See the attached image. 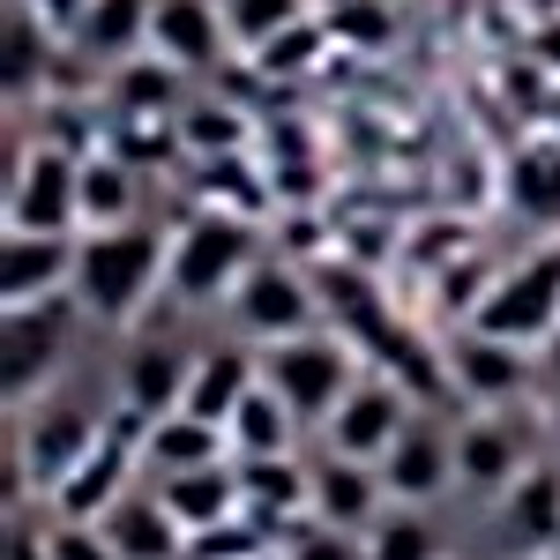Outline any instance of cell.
<instances>
[{"instance_id":"7","label":"cell","mask_w":560,"mask_h":560,"mask_svg":"<svg viewBox=\"0 0 560 560\" xmlns=\"http://www.w3.org/2000/svg\"><path fill=\"white\" fill-rule=\"evenodd\" d=\"M411 388L396 382V374H359V388H351L345 404L329 411V427H322V441L337 448V456H359V464H382L388 448L404 441V427H411Z\"/></svg>"},{"instance_id":"32","label":"cell","mask_w":560,"mask_h":560,"mask_svg":"<svg viewBox=\"0 0 560 560\" xmlns=\"http://www.w3.org/2000/svg\"><path fill=\"white\" fill-rule=\"evenodd\" d=\"M366 560H441V530L427 523V509H396L366 530Z\"/></svg>"},{"instance_id":"39","label":"cell","mask_w":560,"mask_h":560,"mask_svg":"<svg viewBox=\"0 0 560 560\" xmlns=\"http://www.w3.org/2000/svg\"><path fill=\"white\" fill-rule=\"evenodd\" d=\"M530 8V23H546V15H560V0H523Z\"/></svg>"},{"instance_id":"14","label":"cell","mask_w":560,"mask_h":560,"mask_svg":"<svg viewBox=\"0 0 560 560\" xmlns=\"http://www.w3.org/2000/svg\"><path fill=\"white\" fill-rule=\"evenodd\" d=\"M493 509H501V538L516 553H530V560L553 553L560 546V464H523Z\"/></svg>"},{"instance_id":"38","label":"cell","mask_w":560,"mask_h":560,"mask_svg":"<svg viewBox=\"0 0 560 560\" xmlns=\"http://www.w3.org/2000/svg\"><path fill=\"white\" fill-rule=\"evenodd\" d=\"M31 8H38L45 23H68V31H75V23H83V8H90V0H31Z\"/></svg>"},{"instance_id":"29","label":"cell","mask_w":560,"mask_h":560,"mask_svg":"<svg viewBox=\"0 0 560 560\" xmlns=\"http://www.w3.org/2000/svg\"><path fill=\"white\" fill-rule=\"evenodd\" d=\"M195 202L202 210H224V217H261L269 210V179L247 165V150L240 158H202L195 165Z\"/></svg>"},{"instance_id":"18","label":"cell","mask_w":560,"mask_h":560,"mask_svg":"<svg viewBox=\"0 0 560 560\" xmlns=\"http://www.w3.org/2000/svg\"><path fill=\"white\" fill-rule=\"evenodd\" d=\"M105 538L120 546V560H187V530H179V516L165 509L158 486H135L105 516Z\"/></svg>"},{"instance_id":"23","label":"cell","mask_w":560,"mask_h":560,"mask_svg":"<svg viewBox=\"0 0 560 560\" xmlns=\"http://www.w3.org/2000/svg\"><path fill=\"white\" fill-rule=\"evenodd\" d=\"M75 217H83V232L135 224V165H128V158L90 150V158H83V179H75Z\"/></svg>"},{"instance_id":"31","label":"cell","mask_w":560,"mask_h":560,"mask_svg":"<svg viewBox=\"0 0 560 560\" xmlns=\"http://www.w3.org/2000/svg\"><path fill=\"white\" fill-rule=\"evenodd\" d=\"M217 8H224L232 52H261L277 31H292V23H306V15H314L306 0H217Z\"/></svg>"},{"instance_id":"25","label":"cell","mask_w":560,"mask_h":560,"mask_svg":"<svg viewBox=\"0 0 560 560\" xmlns=\"http://www.w3.org/2000/svg\"><path fill=\"white\" fill-rule=\"evenodd\" d=\"M45 68H52L45 15L31 0H8V23H0V83H8V105H23V90L45 83Z\"/></svg>"},{"instance_id":"41","label":"cell","mask_w":560,"mask_h":560,"mask_svg":"<svg viewBox=\"0 0 560 560\" xmlns=\"http://www.w3.org/2000/svg\"><path fill=\"white\" fill-rule=\"evenodd\" d=\"M538 560H560V546H553V553H538Z\"/></svg>"},{"instance_id":"30","label":"cell","mask_w":560,"mask_h":560,"mask_svg":"<svg viewBox=\"0 0 560 560\" xmlns=\"http://www.w3.org/2000/svg\"><path fill=\"white\" fill-rule=\"evenodd\" d=\"M329 23L322 15H306V23H292V31H277V38L261 45V52H247V68H255L261 83H292V75H306L314 60H329Z\"/></svg>"},{"instance_id":"5","label":"cell","mask_w":560,"mask_h":560,"mask_svg":"<svg viewBox=\"0 0 560 560\" xmlns=\"http://www.w3.org/2000/svg\"><path fill=\"white\" fill-rule=\"evenodd\" d=\"M75 179H83V158L52 135L15 150V165H8V232H83Z\"/></svg>"},{"instance_id":"6","label":"cell","mask_w":560,"mask_h":560,"mask_svg":"<svg viewBox=\"0 0 560 560\" xmlns=\"http://www.w3.org/2000/svg\"><path fill=\"white\" fill-rule=\"evenodd\" d=\"M224 306H232V329L261 351V345H284V337H306L322 300H314V284H306L292 261H255Z\"/></svg>"},{"instance_id":"20","label":"cell","mask_w":560,"mask_h":560,"mask_svg":"<svg viewBox=\"0 0 560 560\" xmlns=\"http://www.w3.org/2000/svg\"><path fill=\"white\" fill-rule=\"evenodd\" d=\"M232 456V433L195 419V411H173V419H150V441H142V471L173 478V471H202V464H224Z\"/></svg>"},{"instance_id":"24","label":"cell","mask_w":560,"mask_h":560,"mask_svg":"<svg viewBox=\"0 0 560 560\" xmlns=\"http://www.w3.org/2000/svg\"><path fill=\"white\" fill-rule=\"evenodd\" d=\"M509 210L523 224H560V135H538L509 158Z\"/></svg>"},{"instance_id":"3","label":"cell","mask_w":560,"mask_h":560,"mask_svg":"<svg viewBox=\"0 0 560 560\" xmlns=\"http://www.w3.org/2000/svg\"><path fill=\"white\" fill-rule=\"evenodd\" d=\"M255 269V247H247V217L224 210H195L173 232V269H165V300L173 306H210L232 300L240 277Z\"/></svg>"},{"instance_id":"10","label":"cell","mask_w":560,"mask_h":560,"mask_svg":"<svg viewBox=\"0 0 560 560\" xmlns=\"http://www.w3.org/2000/svg\"><path fill=\"white\" fill-rule=\"evenodd\" d=\"M441 366H448V388L464 404H516L523 388H530V351L493 337V329H471V322H464L456 345L441 351Z\"/></svg>"},{"instance_id":"1","label":"cell","mask_w":560,"mask_h":560,"mask_svg":"<svg viewBox=\"0 0 560 560\" xmlns=\"http://www.w3.org/2000/svg\"><path fill=\"white\" fill-rule=\"evenodd\" d=\"M173 269V232L158 224H113V232H75V306L90 322H135L142 306L165 292Z\"/></svg>"},{"instance_id":"15","label":"cell","mask_w":560,"mask_h":560,"mask_svg":"<svg viewBox=\"0 0 560 560\" xmlns=\"http://www.w3.org/2000/svg\"><path fill=\"white\" fill-rule=\"evenodd\" d=\"M97 427H105V419H90V411H75V404L31 411V427H23V441H15V456H31V478H38L45 501H52V493H60V478L90 456Z\"/></svg>"},{"instance_id":"21","label":"cell","mask_w":560,"mask_h":560,"mask_svg":"<svg viewBox=\"0 0 560 560\" xmlns=\"http://www.w3.org/2000/svg\"><path fill=\"white\" fill-rule=\"evenodd\" d=\"M523 464H530V456H523V441L501 427V419H471V427L456 433V486H464V493H493V501H501Z\"/></svg>"},{"instance_id":"26","label":"cell","mask_w":560,"mask_h":560,"mask_svg":"<svg viewBox=\"0 0 560 560\" xmlns=\"http://www.w3.org/2000/svg\"><path fill=\"white\" fill-rule=\"evenodd\" d=\"M75 45L90 60H113V68L150 52V0H90L83 23H75Z\"/></svg>"},{"instance_id":"13","label":"cell","mask_w":560,"mask_h":560,"mask_svg":"<svg viewBox=\"0 0 560 560\" xmlns=\"http://www.w3.org/2000/svg\"><path fill=\"white\" fill-rule=\"evenodd\" d=\"M388 516V486L374 464H359V456H322L314 464V523H337V530H374V523Z\"/></svg>"},{"instance_id":"8","label":"cell","mask_w":560,"mask_h":560,"mask_svg":"<svg viewBox=\"0 0 560 560\" xmlns=\"http://www.w3.org/2000/svg\"><path fill=\"white\" fill-rule=\"evenodd\" d=\"M60 345H68V306L60 300L8 306V314H0V388H8V404L38 396L45 374L60 366Z\"/></svg>"},{"instance_id":"16","label":"cell","mask_w":560,"mask_h":560,"mask_svg":"<svg viewBox=\"0 0 560 560\" xmlns=\"http://www.w3.org/2000/svg\"><path fill=\"white\" fill-rule=\"evenodd\" d=\"M187 374H195V351L165 345V337H142L120 359V404L142 411V419H173L179 404H187Z\"/></svg>"},{"instance_id":"27","label":"cell","mask_w":560,"mask_h":560,"mask_svg":"<svg viewBox=\"0 0 560 560\" xmlns=\"http://www.w3.org/2000/svg\"><path fill=\"white\" fill-rule=\"evenodd\" d=\"M232 456H292V441H300V419H292V404L277 396L269 382H255L240 396V411H232Z\"/></svg>"},{"instance_id":"4","label":"cell","mask_w":560,"mask_h":560,"mask_svg":"<svg viewBox=\"0 0 560 560\" xmlns=\"http://www.w3.org/2000/svg\"><path fill=\"white\" fill-rule=\"evenodd\" d=\"M471 329H493V337H509L523 351L560 337V247H538V255L509 261L493 277V292L478 300Z\"/></svg>"},{"instance_id":"34","label":"cell","mask_w":560,"mask_h":560,"mask_svg":"<svg viewBox=\"0 0 560 560\" xmlns=\"http://www.w3.org/2000/svg\"><path fill=\"white\" fill-rule=\"evenodd\" d=\"M45 538H52V560H120V546L105 538V523H68V516H52V523H45Z\"/></svg>"},{"instance_id":"11","label":"cell","mask_w":560,"mask_h":560,"mask_svg":"<svg viewBox=\"0 0 560 560\" xmlns=\"http://www.w3.org/2000/svg\"><path fill=\"white\" fill-rule=\"evenodd\" d=\"M150 52L173 60L179 75H210L232 52L224 8L217 0H150Z\"/></svg>"},{"instance_id":"12","label":"cell","mask_w":560,"mask_h":560,"mask_svg":"<svg viewBox=\"0 0 560 560\" xmlns=\"http://www.w3.org/2000/svg\"><path fill=\"white\" fill-rule=\"evenodd\" d=\"M374 471H382V486H388V501H396V509H427V501H441V493L456 486V441L411 419L404 441L388 448Z\"/></svg>"},{"instance_id":"17","label":"cell","mask_w":560,"mask_h":560,"mask_svg":"<svg viewBox=\"0 0 560 560\" xmlns=\"http://www.w3.org/2000/svg\"><path fill=\"white\" fill-rule=\"evenodd\" d=\"M255 382H261V351L202 345L195 351V374H187V404H179V411H195V419H210V427H232L240 396H247Z\"/></svg>"},{"instance_id":"33","label":"cell","mask_w":560,"mask_h":560,"mask_svg":"<svg viewBox=\"0 0 560 560\" xmlns=\"http://www.w3.org/2000/svg\"><path fill=\"white\" fill-rule=\"evenodd\" d=\"M284 560H366V538L359 530H337V523L306 516L300 530H284Z\"/></svg>"},{"instance_id":"37","label":"cell","mask_w":560,"mask_h":560,"mask_svg":"<svg viewBox=\"0 0 560 560\" xmlns=\"http://www.w3.org/2000/svg\"><path fill=\"white\" fill-rule=\"evenodd\" d=\"M530 68L560 83V15H546V23H530Z\"/></svg>"},{"instance_id":"9","label":"cell","mask_w":560,"mask_h":560,"mask_svg":"<svg viewBox=\"0 0 560 560\" xmlns=\"http://www.w3.org/2000/svg\"><path fill=\"white\" fill-rule=\"evenodd\" d=\"M0 300L8 306L75 300V232H8L0 240Z\"/></svg>"},{"instance_id":"19","label":"cell","mask_w":560,"mask_h":560,"mask_svg":"<svg viewBox=\"0 0 560 560\" xmlns=\"http://www.w3.org/2000/svg\"><path fill=\"white\" fill-rule=\"evenodd\" d=\"M158 493H165V509L179 516V530L195 538V530H210V523H232L247 509V493H240V464H202V471H173L158 478Z\"/></svg>"},{"instance_id":"22","label":"cell","mask_w":560,"mask_h":560,"mask_svg":"<svg viewBox=\"0 0 560 560\" xmlns=\"http://www.w3.org/2000/svg\"><path fill=\"white\" fill-rule=\"evenodd\" d=\"M179 75L173 60H158V52H135L113 68V120H179Z\"/></svg>"},{"instance_id":"35","label":"cell","mask_w":560,"mask_h":560,"mask_svg":"<svg viewBox=\"0 0 560 560\" xmlns=\"http://www.w3.org/2000/svg\"><path fill=\"white\" fill-rule=\"evenodd\" d=\"M388 0H366V8H345V15H329V38H359V45H382L388 38Z\"/></svg>"},{"instance_id":"28","label":"cell","mask_w":560,"mask_h":560,"mask_svg":"<svg viewBox=\"0 0 560 560\" xmlns=\"http://www.w3.org/2000/svg\"><path fill=\"white\" fill-rule=\"evenodd\" d=\"M255 142V128H247V113L240 105H224V97H187L179 105V150L202 165V158H240Z\"/></svg>"},{"instance_id":"36","label":"cell","mask_w":560,"mask_h":560,"mask_svg":"<svg viewBox=\"0 0 560 560\" xmlns=\"http://www.w3.org/2000/svg\"><path fill=\"white\" fill-rule=\"evenodd\" d=\"M0 560H52V538H45V523H23V509H8V538H0Z\"/></svg>"},{"instance_id":"2","label":"cell","mask_w":560,"mask_h":560,"mask_svg":"<svg viewBox=\"0 0 560 560\" xmlns=\"http://www.w3.org/2000/svg\"><path fill=\"white\" fill-rule=\"evenodd\" d=\"M261 382L292 404L300 427H329V411L359 388V345H351V337H329V329L261 345Z\"/></svg>"},{"instance_id":"40","label":"cell","mask_w":560,"mask_h":560,"mask_svg":"<svg viewBox=\"0 0 560 560\" xmlns=\"http://www.w3.org/2000/svg\"><path fill=\"white\" fill-rule=\"evenodd\" d=\"M546 120H553V135H560V83H553V97H546Z\"/></svg>"}]
</instances>
